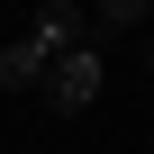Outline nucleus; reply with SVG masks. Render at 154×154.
Returning <instances> with one entry per match:
<instances>
[{"label":"nucleus","mask_w":154,"mask_h":154,"mask_svg":"<svg viewBox=\"0 0 154 154\" xmlns=\"http://www.w3.org/2000/svg\"><path fill=\"white\" fill-rule=\"evenodd\" d=\"M100 82H109L100 45H72V54H54V72H45V109H54V118H82V109L100 100Z\"/></svg>","instance_id":"1"},{"label":"nucleus","mask_w":154,"mask_h":154,"mask_svg":"<svg viewBox=\"0 0 154 154\" xmlns=\"http://www.w3.org/2000/svg\"><path fill=\"white\" fill-rule=\"evenodd\" d=\"M45 72H54V45L45 36H9V45H0V82H18V91L36 82L45 91Z\"/></svg>","instance_id":"2"},{"label":"nucleus","mask_w":154,"mask_h":154,"mask_svg":"<svg viewBox=\"0 0 154 154\" xmlns=\"http://www.w3.org/2000/svg\"><path fill=\"white\" fill-rule=\"evenodd\" d=\"M27 36H45L54 54H72V45H91V36H82V0H45V9H36V27H27Z\"/></svg>","instance_id":"3"},{"label":"nucleus","mask_w":154,"mask_h":154,"mask_svg":"<svg viewBox=\"0 0 154 154\" xmlns=\"http://www.w3.org/2000/svg\"><path fill=\"white\" fill-rule=\"evenodd\" d=\"M154 0H100V27H145Z\"/></svg>","instance_id":"4"},{"label":"nucleus","mask_w":154,"mask_h":154,"mask_svg":"<svg viewBox=\"0 0 154 154\" xmlns=\"http://www.w3.org/2000/svg\"><path fill=\"white\" fill-rule=\"evenodd\" d=\"M145 63H154V45H145Z\"/></svg>","instance_id":"5"}]
</instances>
